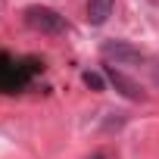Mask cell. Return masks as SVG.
<instances>
[{
  "mask_svg": "<svg viewBox=\"0 0 159 159\" xmlns=\"http://www.w3.org/2000/svg\"><path fill=\"white\" fill-rule=\"evenodd\" d=\"M25 25L34 28V31H41V34H62L69 28L66 16H59L50 7H28L25 10Z\"/></svg>",
  "mask_w": 159,
  "mask_h": 159,
  "instance_id": "obj_1",
  "label": "cell"
},
{
  "mask_svg": "<svg viewBox=\"0 0 159 159\" xmlns=\"http://www.w3.org/2000/svg\"><path fill=\"white\" fill-rule=\"evenodd\" d=\"M100 53H103V59H106L109 66H112V62H116V66L143 62V53H140V50H134V47H131V44H125V41H106Z\"/></svg>",
  "mask_w": 159,
  "mask_h": 159,
  "instance_id": "obj_2",
  "label": "cell"
},
{
  "mask_svg": "<svg viewBox=\"0 0 159 159\" xmlns=\"http://www.w3.org/2000/svg\"><path fill=\"white\" fill-rule=\"evenodd\" d=\"M106 78L116 84V91H119L122 97H128V100H147V94L140 91V84H137V81H131L128 75H122L116 66H106Z\"/></svg>",
  "mask_w": 159,
  "mask_h": 159,
  "instance_id": "obj_3",
  "label": "cell"
},
{
  "mask_svg": "<svg viewBox=\"0 0 159 159\" xmlns=\"http://www.w3.org/2000/svg\"><path fill=\"white\" fill-rule=\"evenodd\" d=\"M28 81V72H19V66L7 56H0V88H22Z\"/></svg>",
  "mask_w": 159,
  "mask_h": 159,
  "instance_id": "obj_4",
  "label": "cell"
},
{
  "mask_svg": "<svg viewBox=\"0 0 159 159\" xmlns=\"http://www.w3.org/2000/svg\"><path fill=\"white\" fill-rule=\"evenodd\" d=\"M112 7H116V0H88V22L103 25L112 16Z\"/></svg>",
  "mask_w": 159,
  "mask_h": 159,
  "instance_id": "obj_5",
  "label": "cell"
},
{
  "mask_svg": "<svg viewBox=\"0 0 159 159\" xmlns=\"http://www.w3.org/2000/svg\"><path fill=\"white\" fill-rule=\"evenodd\" d=\"M81 78H84V84H88V88H94V91H103V88H106V84H103V78H100L97 72H84Z\"/></svg>",
  "mask_w": 159,
  "mask_h": 159,
  "instance_id": "obj_6",
  "label": "cell"
}]
</instances>
